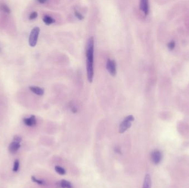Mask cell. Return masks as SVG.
<instances>
[{
	"label": "cell",
	"instance_id": "8992f818",
	"mask_svg": "<svg viewBox=\"0 0 189 188\" xmlns=\"http://www.w3.org/2000/svg\"><path fill=\"white\" fill-rule=\"evenodd\" d=\"M24 124L27 127H35L37 124V119L35 115H31L29 118H25L23 120Z\"/></svg>",
	"mask_w": 189,
	"mask_h": 188
},
{
	"label": "cell",
	"instance_id": "d6986e66",
	"mask_svg": "<svg viewBox=\"0 0 189 188\" xmlns=\"http://www.w3.org/2000/svg\"><path fill=\"white\" fill-rule=\"evenodd\" d=\"M13 141L20 143V142L22 141V138L20 137L19 136L15 135V136L13 137Z\"/></svg>",
	"mask_w": 189,
	"mask_h": 188
},
{
	"label": "cell",
	"instance_id": "277c9868",
	"mask_svg": "<svg viewBox=\"0 0 189 188\" xmlns=\"http://www.w3.org/2000/svg\"><path fill=\"white\" fill-rule=\"evenodd\" d=\"M151 161L155 165H158L162 161V154L158 150H155L151 152Z\"/></svg>",
	"mask_w": 189,
	"mask_h": 188
},
{
	"label": "cell",
	"instance_id": "52a82bcc",
	"mask_svg": "<svg viewBox=\"0 0 189 188\" xmlns=\"http://www.w3.org/2000/svg\"><path fill=\"white\" fill-rule=\"evenodd\" d=\"M21 147L19 142L16 141L12 142L8 146V151L12 154H15L18 151Z\"/></svg>",
	"mask_w": 189,
	"mask_h": 188
},
{
	"label": "cell",
	"instance_id": "8fae6325",
	"mask_svg": "<svg viewBox=\"0 0 189 188\" xmlns=\"http://www.w3.org/2000/svg\"><path fill=\"white\" fill-rule=\"evenodd\" d=\"M151 176L149 174H147L144 178L142 188H151Z\"/></svg>",
	"mask_w": 189,
	"mask_h": 188
},
{
	"label": "cell",
	"instance_id": "2e32d148",
	"mask_svg": "<svg viewBox=\"0 0 189 188\" xmlns=\"http://www.w3.org/2000/svg\"><path fill=\"white\" fill-rule=\"evenodd\" d=\"M19 168V160L17 159L15 160L14 164H13V171L15 172H17Z\"/></svg>",
	"mask_w": 189,
	"mask_h": 188
},
{
	"label": "cell",
	"instance_id": "7c38bea8",
	"mask_svg": "<svg viewBox=\"0 0 189 188\" xmlns=\"http://www.w3.org/2000/svg\"><path fill=\"white\" fill-rule=\"evenodd\" d=\"M43 20L44 23L47 26H49L50 24L55 22V20L49 15H44V17L43 18Z\"/></svg>",
	"mask_w": 189,
	"mask_h": 188
},
{
	"label": "cell",
	"instance_id": "e0dca14e",
	"mask_svg": "<svg viewBox=\"0 0 189 188\" xmlns=\"http://www.w3.org/2000/svg\"><path fill=\"white\" fill-rule=\"evenodd\" d=\"M38 17V13L37 12H32L29 16V19L30 20H33L35 19Z\"/></svg>",
	"mask_w": 189,
	"mask_h": 188
},
{
	"label": "cell",
	"instance_id": "ba28073f",
	"mask_svg": "<svg viewBox=\"0 0 189 188\" xmlns=\"http://www.w3.org/2000/svg\"><path fill=\"white\" fill-rule=\"evenodd\" d=\"M56 186L58 188H73L72 184L66 180L58 181L56 183Z\"/></svg>",
	"mask_w": 189,
	"mask_h": 188
},
{
	"label": "cell",
	"instance_id": "ffe728a7",
	"mask_svg": "<svg viewBox=\"0 0 189 188\" xmlns=\"http://www.w3.org/2000/svg\"><path fill=\"white\" fill-rule=\"evenodd\" d=\"M114 151H115V152L117 153V154H122V151H121V148L119 147H118V146H117L116 147H115V148H114Z\"/></svg>",
	"mask_w": 189,
	"mask_h": 188
},
{
	"label": "cell",
	"instance_id": "ac0fdd59",
	"mask_svg": "<svg viewBox=\"0 0 189 188\" xmlns=\"http://www.w3.org/2000/svg\"><path fill=\"white\" fill-rule=\"evenodd\" d=\"M75 15L76 16V17L80 20H82L84 19V17L81 15V13L77 11H75Z\"/></svg>",
	"mask_w": 189,
	"mask_h": 188
},
{
	"label": "cell",
	"instance_id": "9c48e42d",
	"mask_svg": "<svg viewBox=\"0 0 189 188\" xmlns=\"http://www.w3.org/2000/svg\"><path fill=\"white\" fill-rule=\"evenodd\" d=\"M139 7L140 10L144 12L145 15H148L149 13V4L147 0H142L140 2Z\"/></svg>",
	"mask_w": 189,
	"mask_h": 188
},
{
	"label": "cell",
	"instance_id": "7402d4cb",
	"mask_svg": "<svg viewBox=\"0 0 189 188\" xmlns=\"http://www.w3.org/2000/svg\"><path fill=\"white\" fill-rule=\"evenodd\" d=\"M70 108H71V111H72V112L74 113H77V109H76V108L74 106H73V105H71V106H70Z\"/></svg>",
	"mask_w": 189,
	"mask_h": 188
},
{
	"label": "cell",
	"instance_id": "3957f363",
	"mask_svg": "<svg viewBox=\"0 0 189 188\" xmlns=\"http://www.w3.org/2000/svg\"><path fill=\"white\" fill-rule=\"evenodd\" d=\"M39 33L40 28L39 27H35L31 31L29 37V44L31 47H35L37 45Z\"/></svg>",
	"mask_w": 189,
	"mask_h": 188
},
{
	"label": "cell",
	"instance_id": "9a60e30c",
	"mask_svg": "<svg viewBox=\"0 0 189 188\" xmlns=\"http://www.w3.org/2000/svg\"><path fill=\"white\" fill-rule=\"evenodd\" d=\"M1 10L4 13H7V14H10L11 13V10L5 4H2L1 6Z\"/></svg>",
	"mask_w": 189,
	"mask_h": 188
},
{
	"label": "cell",
	"instance_id": "5b68a950",
	"mask_svg": "<svg viewBox=\"0 0 189 188\" xmlns=\"http://www.w3.org/2000/svg\"><path fill=\"white\" fill-rule=\"evenodd\" d=\"M106 69L108 72L112 76H115L117 73L116 63L115 60L108 59L106 64Z\"/></svg>",
	"mask_w": 189,
	"mask_h": 188
},
{
	"label": "cell",
	"instance_id": "7a4b0ae2",
	"mask_svg": "<svg viewBox=\"0 0 189 188\" xmlns=\"http://www.w3.org/2000/svg\"><path fill=\"white\" fill-rule=\"evenodd\" d=\"M135 120V118L133 115H128L126 117L124 121L121 123L119 127V132L120 134H123L124 132L129 129L132 125V122Z\"/></svg>",
	"mask_w": 189,
	"mask_h": 188
},
{
	"label": "cell",
	"instance_id": "603a6c76",
	"mask_svg": "<svg viewBox=\"0 0 189 188\" xmlns=\"http://www.w3.org/2000/svg\"><path fill=\"white\" fill-rule=\"evenodd\" d=\"M46 1H38L39 3L40 4H44L46 2Z\"/></svg>",
	"mask_w": 189,
	"mask_h": 188
},
{
	"label": "cell",
	"instance_id": "6da1fadb",
	"mask_svg": "<svg viewBox=\"0 0 189 188\" xmlns=\"http://www.w3.org/2000/svg\"><path fill=\"white\" fill-rule=\"evenodd\" d=\"M93 53H94V39L90 37L88 39L86 47V65L93 66Z\"/></svg>",
	"mask_w": 189,
	"mask_h": 188
},
{
	"label": "cell",
	"instance_id": "5bb4252c",
	"mask_svg": "<svg viewBox=\"0 0 189 188\" xmlns=\"http://www.w3.org/2000/svg\"><path fill=\"white\" fill-rule=\"evenodd\" d=\"M31 179H32V181H33L35 183H37V184L44 185L46 184V183H45L44 181L41 180V179H37V178H35V177H34V176H32V177H31Z\"/></svg>",
	"mask_w": 189,
	"mask_h": 188
},
{
	"label": "cell",
	"instance_id": "30bf717a",
	"mask_svg": "<svg viewBox=\"0 0 189 188\" xmlns=\"http://www.w3.org/2000/svg\"><path fill=\"white\" fill-rule=\"evenodd\" d=\"M29 89L32 92L38 96H43L44 93V89L37 86H31L29 87Z\"/></svg>",
	"mask_w": 189,
	"mask_h": 188
},
{
	"label": "cell",
	"instance_id": "4fadbf2b",
	"mask_svg": "<svg viewBox=\"0 0 189 188\" xmlns=\"http://www.w3.org/2000/svg\"><path fill=\"white\" fill-rule=\"evenodd\" d=\"M55 170L58 174L62 176L65 175L66 174L65 169L59 165H57L55 167Z\"/></svg>",
	"mask_w": 189,
	"mask_h": 188
},
{
	"label": "cell",
	"instance_id": "44dd1931",
	"mask_svg": "<svg viewBox=\"0 0 189 188\" xmlns=\"http://www.w3.org/2000/svg\"><path fill=\"white\" fill-rule=\"evenodd\" d=\"M175 47V43L174 42H170L169 44H168V48L170 49H173Z\"/></svg>",
	"mask_w": 189,
	"mask_h": 188
}]
</instances>
